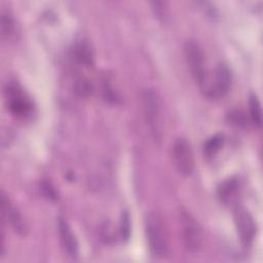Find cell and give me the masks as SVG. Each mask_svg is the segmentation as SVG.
I'll use <instances>...</instances> for the list:
<instances>
[{
	"mask_svg": "<svg viewBox=\"0 0 263 263\" xmlns=\"http://www.w3.org/2000/svg\"><path fill=\"white\" fill-rule=\"evenodd\" d=\"M145 233L152 256L156 258L164 257L168 251V237L162 219L157 213H150L147 216Z\"/></svg>",
	"mask_w": 263,
	"mask_h": 263,
	"instance_id": "cell-1",
	"label": "cell"
},
{
	"mask_svg": "<svg viewBox=\"0 0 263 263\" xmlns=\"http://www.w3.org/2000/svg\"><path fill=\"white\" fill-rule=\"evenodd\" d=\"M142 105H143L145 121L147 123V126L149 127L152 138L155 141H160L161 118H160L159 101L156 93L152 89L146 88L143 90Z\"/></svg>",
	"mask_w": 263,
	"mask_h": 263,
	"instance_id": "cell-2",
	"label": "cell"
},
{
	"mask_svg": "<svg viewBox=\"0 0 263 263\" xmlns=\"http://www.w3.org/2000/svg\"><path fill=\"white\" fill-rule=\"evenodd\" d=\"M184 53L192 77L198 83L200 88L204 90L208 81L204 55L201 48L195 41L188 40L184 46Z\"/></svg>",
	"mask_w": 263,
	"mask_h": 263,
	"instance_id": "cell-3",
	"label": "cell"
},
{
	"mask_svg": "<svg viewBox=\"0 0 263 263\" xmlns=\"http://www.w3.org/2000/svg\"><path fill=\"white\" fill-rule=\"evenodd\" d=\"M173 159L178 172L190 176L194 170V156L190 144L185 138H177L172 146Z\"/></svg>",
	"mask_w": 263,
	"mask_h": 263,
	"instance_id": "cell-4",
	"label": "cell"
},
{
	"mask_svg": "<svg viewBox=\"0 0 263 263\" xmlns=\"http://www.w3.org/2000/svg\"><path fill=\"white\" fill-rule=\"evenodd\" d=\"M180 221L182 225L183 241L186 249L190 252H196L202 241L201 229L196 220L186 211L180 212Z\"/></svg>",
	"mask_w": 263,
	"mask_h": 263,
	"instance_id": "cell-5",
	"label": "cell"
},
{
	"mask_svg": "<svg viewBox=\"0 0 263 263\" xmlns=\"http://www.w3.org/2000/svg\"><path fill=\"white\" fill-rule=\"evenodd\" d=\"M234 223L241 243L250 246L256 235V223L252 215L243 208H236L233 213Z\"/></svg>",
	"mask_w": 263,
	"mask_h": 263,
	"instance_id": "cell-6",
	"label": "cell"
},
{
	"mask_svg": "<svg viewBox=\"0 0 263 263\" xmlns=\"http://www.w3.org/2000/svg\"><path fill=\"white\" fill-rule=\"evenodd\" d=\"M232 77L229 68L225 64H219L215 69L214 80L205 89V95L212 98L225 96L231 86Z\"/></svg>",
	"mask_w": 263,
	"mask_h": 263,
	"instance_id": "cell-7",
	"label": "cell"
},
{
	"mask_svg": "<svg viewBox=\"0 0 263 263\" xmlns=\"http://www.w3.org/2000/svg\"><path fill=\"white\" fill-rule=\"evenodd\" d=\"M7 95L9 110L13 115L24 117L30 112L31 102L16 85H10L7 88Z\"/></svg>",
	"mask_w": 263,
	"mask_h": 263,
	"instance_id": "cell-8",
	"label": "cell"
},
{
	"mask_svg": "<svg viewBox=\"0 0 263 263\" xmlns=\"http://www.w3.org/2000/svg\"><path fill=\"white\" fill-rule=\"evenodd\" d=\"M1 210L4 218L10 223L14 231L21 235H25L28 231L27 224L22 214L18 212V210L15 206H13L10 203L9 199L6 197V195L3 192L1 193Z\"/></svg>",
	"mask_w": 263,
	"mask_h": 263,
	"instance_id": "cell-9",
	"label": "cell"
},
{
	"mask_svg": "<svg viewBox=\"0 0 263 263\" xmlns=\"http://www.w3.org/2000/svg\"><path fill=\"white\" fill-rule=\"evenodd\" d=\"M58 229L60 234V240L65 252L72 258L77 257L78 255V242L77 239L68 224L67 220L63 217L58 219Z\"/></svg>",
	"mask_w": 263,
	"mask_h": 263,
	"instance_id": "cell-10",
	"label": "cell"
},
{
	"mask_svg": "<svg viewBox=\"0 0 263 263\" xmlns=\"http://www.w3.org/2000/svg\"><path fill=\"white\" fill-rule=\"evenodd\" d=\"M73 55L76 62L83 66L89 67L93 63V53L91 47L85 40H80L75 44L73 49Z\"/></svg>",
	"mask_w": 263,
	"mask_h": 263,
	"instance_id": "cell-11",
	"label": "cell"
},
{
	"mask_svg": "<svg viewBox=\"0 0 263 263\" xmlns=\"http://www.w3.org/2000/svg\"><path fill=\"white\" fill-rule=\"evenodd\" d=\"M249 109H250L251 120L256 126L260 127L262 124V110H261V104L256 95L250 96Z\"/></svg>",
	"mask_w": 263,
	"mask_h": 263,
	"instance_id": "cell-12",
	"label": "cell"
},
{
	"mask_svg": "<svg viewBox=\"0 0 263 263\" xmlns=\"http://www.w3.org/2000/svg\"><path fill=\"white\" fill-rule=\"evenodd\" d=\"M224 137L221 134H217L211 137L203 145V153L206 157L214 156L223 146Z\"/></svg>",
	"mask_w": 263,
	"mask_h": 263,
	"instance_id": "cell-13",
	"label": "cell"
},
{
	"mask_svg": "<svg viewBox=\"0 0 263 263\" xmlns=\"http://www.w3.org/2000/svg\"><path fill=\"white\" fill-rule=\"evenodd\" d=\"M119 233L122 239L127 240L130 235V216L129 213L124 210L120 217V224H119Z\"/></svg>",
	"mask_w": 263,
	"mask_h": 263,
	"instance_id": "cell-14",
	"label": "cell"
},
{
	"mask_svg": "<svg viewBox=\"0 0 263 263\" xmlns=\"http://www.w3.org/2000/svg\"><path fill=\"white\" fill-rule=\"evenodd\" d=\"M237 188V183L235 180H228L221 184L219 188V196L221 197L222 200L226 201L230 198V196L235 192Z\"/></svg>",
	"mask_w": 263,
	"mask_h": 263,
	"instance_id": "cell-15",
	"label": "cell"
},
{
	"mask_svg": "<svg viewBox=\"0 0 263 263\" xmlns=\"http://www.w3.org/2000/svg\"><path fill=\"white\" fill-rule=\"evenodd\" d=\"M102 89H103L102 90L103 96H104L106 101H108L110 103H113V104H116L120 100L118 93L114 90V88L110 84V81L107 78H105L103 80V87H102Z\"/></svg>",
	"mask_w": 263,
	"mask_h": 263,
	"instance_id": "cell-16",
	"label": "cell"
},
{
	"mask_svg": "<svg viewBox=\"0 0 263 263\" xmlns=\"http://www.w3.org/2000/svg\"><path fill=\"white\" fill-rule=\"evenodd\" d=\"M75 91L81 96V97H87L91 93L92 91V87H91V84L89 83V81L83 77H80L78 78L76 81H75Z\"/></svg>",
	"mask_w": 263,
	"mask_h": 263,
	"instance_id": "cell-17",
	"label": "cell"
},
{
	"mask_svg": "<svg viewBox=\"0 0 263 263\" xmlns=\"http://www.w3.org/2000/svg\"><path fill=\"white\" fill-rule=\"evenodd\" d=\"M13 30V21L8 12L2 11L1 14V33L3 36H8Z\"/></svg>",
	"mask_w": 263,
	"mask_h": 263,
	"instance_id": "cell-18",
	"label": "cell"
},
{
	"mask_svg": "<svg viewBox=\"0 0 263 263\" xmlns=\"http://www.w3.org/2000/svg\"><path fill=\"white\" fill-rule=\"evenodd\" d=\"M150 4L152 5V9L154 10L155 14L158 16V17H163L165 15V2L163 1H152L150 2Z\"/></svg>",
	"mask_w": 263,
	"mask_h": 263,
	"instance_id": "cell-19",
	"label": "cell"
},
{
	"mask_svg": "<svg viewBox=\"0 0 263 263\" xmlns=\"http://www.w3.org/2000/svg\"><path fill=\"white\" fill-rule=\"evenodd\" d=\"M41 190L42 192L44 193V195L49 198V199H55L57 197V194H55V191L54 189L51 187V185L47 182H43L42 185H41Z\"/></svg>",
	"mask_w": 263,
	"mask_h": 263,
	"instance_id": "cell-20",
	"label": "cell"
}]
</instances>
